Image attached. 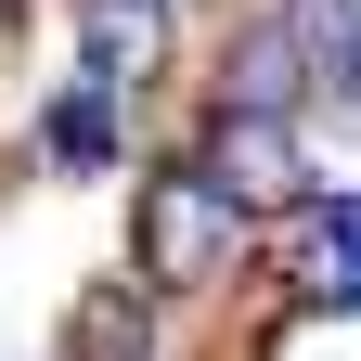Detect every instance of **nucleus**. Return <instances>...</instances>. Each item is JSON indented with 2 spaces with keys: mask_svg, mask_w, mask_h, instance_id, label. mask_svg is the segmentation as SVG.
Masks as SVG:
<instances>
[{
  "mask_svg": "<svg viewBox=\"0 0 361 361\" xmlns=\"http://www.w3.org/2000/svg\"><path fill=\"white\" fill-rule=\"evenodd\" d=\"M233 258H245V207L219 194L207 168L142 180V219H129V284H142V297H194V284H219Z\"/></svg>",
  "mask_w": 361,
  "mask_h": 361,
  "instance_id": "f257e3e1",
  "label": "nucleus"
},
{
  "mask_svg": "<svg viewBox=\"0 0 361 361\" xmlns=\"http://www.w3.org/2000/svg\"><path fill=\"white\" fill-rule=\"evenodd\" d=\"M194 168L258 219V207H284V194H297V129H284V116H233V104H219V129H207V155H194Z\"/></svg>",
  "mask_w": 361,
  "mask_h": 361,
  "instance_id": "f03ea898",
  "label": "nucleus"
},
{
  "mask_svg": "<svg viewBox=\"0 0 361 361\" xmlns=\"http://www.w3.org/2000/svg\"><path fill=\"white\" fill-rule=\"evenodd\" d=\"M142 348H155V297L129 284V271L78 297V323H65V361H142Z\"/></svg>",
  "mask_w": 361,
  "mask_h": 361,
  "instance_id": "7ed1b4c3",
  "label": "nucleus"
},
{
  "mask_svg": "<svg viewBox=\"0 0 361 361\" xmlns=\"http://www.w3.org/2000/svg\"><path fill=\"white\" fill-rule=\"evenodd\" d=\"M297 90H310L297 26H258L245 52H233V116H297Z\"/></svg>",
  "mask_w": 361,
  "mask_h": 361,
  "instance_id": "20e7f679",
  "label": "nucleus"
},
{
  "mask_svg": "<svg viewBox=\"0 0 361 361\" xmlns=\"http://www.w3.org/2000/svg\"><path fill=\"white\" fill-rule=\"evenodd\" d=\"M39 142H52V168H104L116 155V90H65V104H52V129H39Z\"/></svg>",
  "mask_w": 361,
  "mask_h": 361,
  "instance_id": "39448f33",
  "label": "nucleus"
},
{
  "mask_svg": "<svg viewBox=\"0 0 361 361\" xmlns=\"http://www.w3.org/2000/svg\"><path fill=\"white\" fill-rule=\"evenodd\" d=\"M310 245H323V271L361 297V207H310Z\"/></svg>",
  "mask_w": 361,
  "mask_h": 361,
  "instance_id": "423d86ee",
  "label": "nucleus"
},
{
  "mask_svg": "<svg viewBox=\"0 0 361 361\" xmlns=\"http://www.w3.org/2000/svg\"><path fill=\"white\" fill-rule=\"evenodd\" d=\"M336 78H348V104H361V39H348V52H336Z\"/></svg>",
  "mask_w": 361,
  "mask_h": 361,
  "instance_id": "0eeeda50",
  "label": "nucleus"
}]
</instances>
